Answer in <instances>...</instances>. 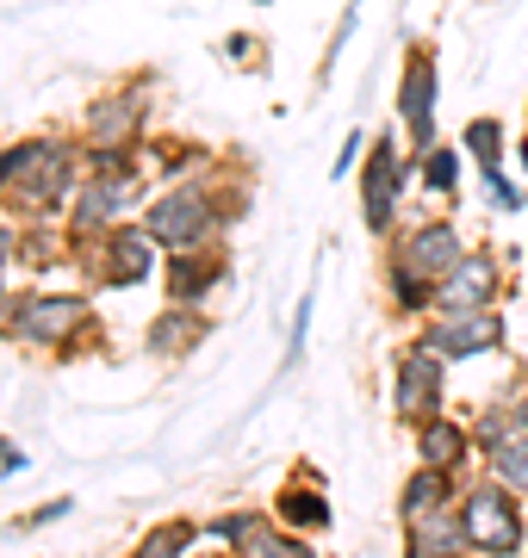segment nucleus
<instances>
[{
	"mask_svg": "<svg viewBox=\"0 0 528 558\" xmlns=\"http://www.w3.org/2000/svg\"><path fill=\"white\" fill-rule=\"evenodd\" d=\"M200 336H205V323H187L181 311H168V317L149 329V348H156V354H181V348H193Z\"/></svg>",
	"mask_w": 528,
	"mask_h": 558,
	"instance_id": "obj_22",
	"label": "nucleus"
},
{
	"mask_svg": "<svg viewBox=\"0 0 528 558\" xmlns=\"http://www.w3.org/2000/svg\"><path fill=\"white\" fill-rule=\"evenodd\" d=\"M467 149H472V161H479V174H485V168H504V131H497V119H472Z\"/></svg>",
	"mask_w": 528,
	"mask_h": 558,
	"instance_id": "obj_23",
	"label": "nucleus"
},
{
	"mask_svg": "<svg viewBox=\"0 0 528 558\" xmlns=\"http://www.w3.org/2000/svg\"><path fill=\"white\" fill-rule=\"evenodd\" d=\"M13 304H20V299H7V292H0V329H13V323H7V317H13Z\"/></svg>",
	"mask_w": 528,
	"mask_h": 558,
	"instance_id": "obj_29",
	"label": "nucleus"
},
{
	"mask_svg": "<svg viewBox=\"0 0 528 558\" xmlns=\"http://www.w3.org/2000/svg\"><path fill=\"white\" fill-rule=\"evenodd\" d=\"M460 553H467V521L447 515V502L405 521V558H460Z\"/></svg>",
	"mask_w": 528,
	"mask_h": 558,
	"instance_id": "obj_13",
	"label": "nucleus"
},
{
	"mask_svg": "<svg viewBox=\"0 0 528 558\" xmlns=\"http://www.w3.org/2000/svg\"><path fill=\"white\" fill-rule=\"evenodd\" d=\"M212 286H224V260L218 255L181 248V255L168 260V299H175V304H200Z\"/></svg>",
	"mask_w": 528,
	"mask_h": 558,
	"instance_id": "obj_14",
	"label": "nucleus"
},
{
	"mask_svg": "<svg viewBox=\"0 0 528 558\" xmlns=\"http://www.w3.org/2000/svg\"><path fill=\"white\" fill-rule=\"evenodd\" d=\"M149 230H131V223H112L106 230V248H100V267H106V286H143L156 255H149Z\"/></svg>",
	"mask_w": 528,
	"mask_h": 558,
	"instance_id": "obj_11",
	"label": "nucleus"
},
{
	"mask_svg": "<svg viewBox=\"0 0 528 558\" xmlns=\"http://www.w3.org/2000/svg\"><path fill=\"white\" fill-rule=\"evenodd\" d=\"M7 161H13L7 193H13L25 211H50V205L69 193V180H75V161H69V149H57V143H13Z\"/></svg>",
	"mask_w": 528,
	"mask_h": 558,
	"instance_id": "obj_1",
	"label": "nucleus"
},
{
	"mask_svg": "<svg viewBox=\"0 0 528 558\" xmlns=\"http://www.w3.org/2000/svg\"><path fill=\"white\" fill-rule=\"evenodd\" d=\"M398 186H405V156H398L392 137H380L367 149V168H361V211H367L373 236H386L392 218H398Z\"/></svg>",
	"mask_w": 528,
	"mask_h": 558,
	"instance_id": "obj_7",
	"label": "nucleus"
},
{
	"mask_svg": "<svg viewBox=\"0 0 528 558\" xmlns=\"http://www.w3.org/2000/svg\"><path fill=\"white\" fill-rule=\"evenodd\" d=\"M87 299H69V292H32V299L13 304V336L38 341V348H57L75 329H87Z\"/></svg>",
	"mask_w": 528,
	"mask_h": 558,
	"instance_id": "obj_5",
	"label": "nucleus"
},
{
	"mask_svg": "<svg viewBox=\"0 0 528 558\" xmlns=\"http://www.w3.org/2000/svg\"><path fill=\"white\" fill-rule=\"evenodd\" d=\"M124 211V180H106V174H87V186L75 193V230H112V218Z\"/></svg>",
	"mask_w": 528,
	"mask_h": 558,
	"instance_id": "obj_15",
	"label": "nucleus"
},
{
	"mask_svg": "<svg viewBox=\"0 0 528 558\" xmlns=\"http://www.w3.org/2000/svg\"><path fill=\"white\" fill-rule=\"evenodd\" d=\"M472 435L485 440V459H491V472H497V484L528 490V422L516 410H479Z\"/></svg>",
	"mask_w": 528,
	"mask_h": 558,
	"instance_id": "obj_8",
	"label": "nucleus"
},
{
	"mask_svg": "<svg viewBox=\"0 0 528 558\" xmlns=\"http://www.w3.org/2000/svg\"><path fill=\"white\" fill-rule=\"evenodd\" d=\"M442 379H447V360L429 348V341H417V348H405L398 354V379H392V410L417 428V422L442 416Z\"/></svg>",
	"mask_w": 528,
	"mask_h": 558,
	"instance_id": "obj_3",
	"label": "nucleus"
},
{
	"mask_svg": "<svg viewBox=\"0 0 528 558\" xmlns=\"http://www.w3.org/2000/svg\"><path fill=\"white\" fill-rule=\"evenodd\" d=\"M447 478H454V472H442V465H417V472L405 478L398 515L417 521V515H429V509H442V502H447Z\"/></svg>",
	"mask_w": 528,
	"mask_h": 558,
	"instance_id": "obj_18",
	"label": "nucleus"
},
{
	"mask_svg": "<svg viewBox=\"0 0 528 558\" xmlns=\"http://www.w3.org/2000/svg\"><path fill=\"white\" fill-rule=\"evenodd\" d=\"M13 248H20V236H13V230H7V223H0V267H7V260H13Z\"/></svg>",
	"mask_w": 528,
	"mask_h": 558,
	"instance_id": "obj_28",
	"label": "nucleus"
},
{
	"mask_svg": "<svg viewBox=\"0 0 528 558\" xmlns=\"http://www.w3.org/2000/svg\"><path fill=\"white\" fill-rule=\"evenodd\" d=\"M423 341L442 360H472V354H485V348L504 341V317H497L491 304L485 311H442V317L423 329Z\"/></svg>",
	"mask_w": 528,
	"mask_h": 558,
	"instance_id": "obj_9",
	"label": "nucleus"
},
{
	"mask_svg": "<svg viewBox=\"0 0 528 558\" xmlns=\"http://www.w3.org/2000/svg\"><path fill=\"white\" fill-rule=\"evenodd\" d=\"M361 149H367L361 137H348V143H343V161H336V174H348V168H355V156H361Z\"/></svg>",
	"mask_w": 528,
	"mask_h": 558,
	"instance_id": "obj_27",
	"label": "nucleus"
},
{
	"mask_svg": "<svg viewBox=\"0 0 528 558\" xmlns=\"http://www.w3.org/2000/svg\"><path fill=\"white\" fill-rule=\"evenodd\" d=\"M417 447H423V465H442V472H460V465H467V447H472V435L460 428V422H447V416H429V422H417Z\"/></svg>",
	"mask_w": 528,
	"mask_h": 558,
	"instance_id": "obj_16",
	"label": "nucleus"
},
{
	"mask_svg": "<svg viewBox=\"0 0 528 558\" xmlns=\"http://www.w3.org/2000/svg\"><path fill=\"white\" fill-rule=\"evenodd\" d=\"M435 87H442V81H435V57H429V50H410L405 87H398V119H405L417 149L435 143Z\"/></svg>",
	"mask_w": 528,
	"mask_h": 558,
	"instance_id": "obj_10",
	"label": "nucleus"
},
{
	"mask_svg": "<svg viewBox=\"0 0 528 558\" xmlns=\"http://www.w3.org/2000/svg\"><path fill=\"white\" fill-rule=\"evenodd\" d=\"M274 509H280L286 527H305V534L329 527V502H324V490H299V484H292V490H280V502H274Z\"/></svg>",
	"mask_w": 528,
	"mask_h": 558,
	"instance_id": "obj_19",
	"label": "nucleus"
},
{
	"mask_svg": "<svg viewBox=\"0 0 528 558\" xmlns=\"http://www.w3.org/2000/svg\"><path fill=\"white\" fill-rule=\"evenodd\" d=\"M237 558H311V553L299 546V539H286L280 527H267V521H255V527H249V539L237 546Z\"/></svg>",
	"mask_w": 528,
	"mask_h": 558,
	"instance_id": "obj_20",
	"label": "nucleus"
},
{
	"mask_svg": "<svg viewBox=\"0 0 528 558\" xmlns=\"http://www.w3.org/2000/svg\"><path fill=\"white\" fill-rule=\"evenodd\" d=\"M460 255H467V248H460V230L435 218V223H417V230H405V236H398V248H392V267H410L417 279L442 286V279L460 267Z\"/></svg>",
	"mask_w": 528,
	"mask_h": 558,
	"instance_id": "obj_6",
	"label": "nucleus"
},
{
	"mask_svg": "<svg viewBox=\"0 0 528 558\" xmlns=\"http://www.w3.org/2000/svg\"><path fill=\"white\" fill-rule=\"evenodd\" d=\"M137 143V106L131 100H100L87 112V149H131Z\"/></svg>",
	"mask_w": 528,
	"mask_h": 558,
	"instance_id": "obj_17",
	"label": "nucleus"
},
{
	"mask_svg": "<svg viewBox=\"0 0 528 558\" xmlns=\"http://www.w3.org/2000/svg\"><path fill=\"white\" fill-rule=\"evenodd\" d=\"M454 168H460V161H454V149H442V143H429V149H423V180L435 186V193H447V186H454Z\"/></svg>",
	"mask_w": 528,
	"mask_h": 558,
	"instance_id": "obj_24",
	"label": "nucleus"
},
{
	"mask_svg": "<svg viewBox=\"0 0 528 558\" xmlns=\"http://www.w3.org/2000/svg\"><path fill=\"white\" fill-rule=\"evenodd\" d=\"M305 329H311V292L299 299V317H292V341H286V360H299V348H305Z\"/></svg>",
	"mask_w": 528,
	"mask_h": 558,
	"instance_id": "obj_25",
	"label": "nucleus"
},
{
	"mask_svg": "<svg viewBox=\"0 0 528 558\" xmlns=\"http://www.w3.org/2000/svg\"><path fill=\"white\" fill-rule=\"evenodd\" d=\"M187 546H193V521H163L143 534L137 558H187Z\"/></svg>",
	"mask_w": 528,
	"mask_h": 558,
	"instance_id": "obj_21",
	"label": "nucleus"
},
{
	"mask_svg": "<svg viewBox=\"0 0 528 558\" xmlns=\"http://www.w3.org/2000/svg\"><path fill=\"white\" fill-rule=\"evenodd\" d=\"M69 515V497H57V502H44V509H32V521H62Z\"/></svg>",
	"mask_w": 528,
	"mask_h": 558,
	"instance_id": "obj_26",
	"label": "nucleus"
},
{
	"mask_svg": "<svg viewBox=\"0 0 528 558\" xmlns=\"http://www.w3.org/2000/svg\"><path fill=\"white\" fill-rule=\"evenodd\" d=\"M143 230L163 242V248H175V255H181V248H205V242H212V230H218V205L205 199L200 186H193V193L181 186V193H168V199L149 205Z\"/></svg>",
	"mask_w": 528,
	"mask_h": 558,
	"instance_id": "obj_4",
	"label": "nucleus"
},
{
	"mask_svg": "<svg viewBox=\"0 0 528 558\" xmlns=\"http://www.w3.org/2000/svg\"><path fill=\"white\" fill-rule=\"evenodd\" d=\"M460 521H467V546L485 558H509L523 546V515L509 502V484H479V490H467Z\"/></svg>",
	"mask_w": 528,
	"mask_h": 558,
	"instance_id": "obj_2",
	"label": "nucleus"
},
{
	"mask_svg": "<svg viewBox=\"0 0 528 558\" xmlns=\"http://www.w3.org/2000/svg\"><path fill=\"white\" fill-rule=\"evenodd\" d=\"M497 292V267L491 255H460V267L435 286V311H485Z\"/></svg>",
	"mask_w": 528,
	"mask_h": 558,
	"instance_id": "obj_12",
	"label": "nucleus"
},
{
	"mask_svg": "<svg viewBox=\"0 0 528 558\" xmlns=\"http://www.w3.org/2000/svg\"><path fill=\"white\" fill-rule=\"evenodd\" d=\"M7 180H13V161H7V149H0V193H7Z\"/></svg>",
	"mask_w": 528,
	"mask_h": 558,
	"instance_id": "obj_30",
	"label": "nucleus"
}]
</instances>
